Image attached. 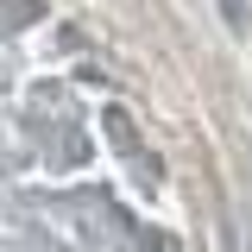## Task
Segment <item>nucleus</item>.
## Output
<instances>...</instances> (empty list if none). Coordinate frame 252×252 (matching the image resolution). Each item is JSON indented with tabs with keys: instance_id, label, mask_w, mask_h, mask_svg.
<instances>
[{
	"instance_id": "obj_1",
	"label": "nucleus",
	"mask_w": 252,
	"mask_h": 252,
	"mask_svg": "<svg viewBox=\"0 0 252 252\" xmlns=\"http://www.w3.org/2000/svg\"><path fill=\"white\" fill-rule=\"evenodd\" d=\"M220 13H227V26H233V32H246V13H240V0H220Z\"/></svg>"
}]
</instances>
